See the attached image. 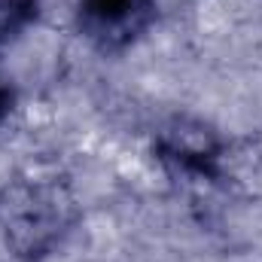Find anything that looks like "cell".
<instances>
[{
    "mask_svg": "<svg viewBox=\"0 0 262 262\" xmlns=\"http://www.w3.org/2000/svg\"><path fill=\"white\" fill-rule=\"evenodd\" d=\"M156 0H82L79 28L101 52L131 46L152 21Z\"/></svg>",
    "mask_w": 262,
    "mask_h": 262,
    "instance_id": "7a4b0ae2",
    "label": "cell"
},
{
    "mask_svg": "<svg viewBox=\"0 0 262 262\" xmlns=\"http://www.w3.org/2000/svg\"><path fill=\"white\" fill-rule=\"evenodd\" d=\"M162 152L168 162H174L177 168L189 171V174H204L210 177L216 168V143L204 128H180V131H168L162 140Z\"/></svg>",
    "mask_w": 262,
    "mask_h": 262,
    "instance_id": "3957f363",
    "label": "cell"
},
{
    "mask_svg": "<svg viewBox=\"0 0 262 262\" xmlns=\"http://www.w3.org/2000/svg\"><path fill=\"white\" fill-rule=\"evenodd\" d=\"M37 18V0H0V43L18 37Z\"/></svg>",
    "mask_w": 262,
    "mask_h": 262,
    "instance_id": "277c9868",
    "label": "cell"
},
{
    "mask_svg": "<svg viewBox=\"0 0 262 262\" xmlns=\"http://www.w3.org/2000/svg\"><path fill=\"white\" fill-rule=\"evenodd\" d=\"M76 207L67 186L55 177L15 180L0 192V235L12 256L37 262L49 256L67 229L73 226Z\"/></svg>",
    "mask_w": 262,
    "mask_h": 262,
    "instance_id": "6da1fadb",
    "label": "cell"
},
{
    "mask_svg": "<svg viewBox=\"0 0 262 262\" xmlns=\"http://www.w3.org/2000/svg\"><path fill=\"white\" fill-rule=\"evenodd\" d=\"M9 107H12V92L9 89H0V119L9 113Z\"/></svg>",
    "mask_w": 262,
    "mask_h": 262,
    "instance_id": "5b68a950",
    "label": "cell"
}]
</instances>
